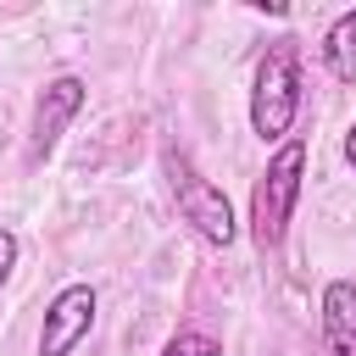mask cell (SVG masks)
Here are the masks:
<instances>
[{
	"label": "cell",
	"instance_id": "1",
	"mask_svg": "<svg viewBox=\"0 0 356 356\" xmlns=\"http://www.w3.org/2000/svg\"><path fill=\"white\" fill-rule=\"evenodd\" d=\"M300 117V44L278 39L267 44V56L256 61V83H250V128L261 145H284L289 128Z\"/></svg>",
	"mask_w": 356,
	"mask_h": 356
},
{
	"label": "cell",
	"instance_id": "5",
	"mask_svg": "<svg viewBox=\"0 0 356 356\" xmlns=\"http://www.w3.org/2000/svg\"><path fill=\"white\" fill-rule=\"evenodd\" d=\"M95 312H100V300H95V289H89V284H67V289H56V300L44 306L39 356H72V350L89 339Z\"/></svg>",
	"mask_w": 356,
	"mask_h": 356
},
{
	"label": "cell",
	"instance_id": "4",
	"mask_svg": "<svg viewBox=\"0 0 356 356\" xmlns=\"http://www.w3.org/2000/svg\"><path fill=\"white\" fill-rule=\"evenodd\" d=\"M83 100H89V83H83L78 72H61V78H50V83L39 89V100H33V128H28V167H44V161H50V150L61 145V134L72 128V117L83 111Z\"/></svg>",
	"mask_w": 356,
	"mask_h": 356
},
{
	"label": "cell",
	"instance_id": "3",
	"mask_svg": "<svg viewBox=\"0 0 356 356\" xmlns=\"http://www.w3.org/2000/svg\"><path fill=\"white\" fill-rule=\"evenodd\" d=\"M161 172H167V189H172V206H178V217L206 239V245H234V234H239V222H234V206H228V195L184 156V150H161Z\"/></svg>",
	"mask_w": 356,
	"mask_h": 356
},
{
	"label": "cell",
	"instance_id": "7",
	"mask_svg": "<svg viewBox=\"0 0 356 356\" xmlns=\"http://www.w3.org/2000/svg\"><path fill=\"white\" fill-rule=\"evenodd\" d=\"M323 61H328V72H334L339 83H356V6L328 22V33H323Z\"/></svg>",
	"mask_w": 356,
	"mask_h": 356
},
{
	"label": "cell",
	"instance_id": "9",
	"mask_svg": "<svg viewBox=\"0 0 356 356\" xmlns=\"http://www.w3.org/2000/svg\"><path fill=\"white\" fill-rule=\"evenodd\" d=\"M17 250H22V245H17V234H11V228H0V284L11 278V267H17Z\"/></svg>",
	"mask_w": 356,
	"mask_h": 356
},
{
	"label": "cell",
	"instance_id": "10",
	"mask_svg": "<svg viewBox=\"0 0 356 356\" xmlns=\"http://www.w3.org/2000/svg\"><path fill=\"white\" fill-rule=\"evenodd\" d=\"M345 161L356 167V122H350V134H345Z\"/></svg>",
	"mask_w": 356,
	"mask_h": 356
},
{
	"label": "cell",
	"instance_id": "2",
	"mask_svg": "<svg viewBox=\"0 0 356 356\" xmlns=\"http://www.w3.org/2000/svg\"><path fill=\"white\" fill-rule=\"evenodd\" d=\"M300 184H306V139H284L267 156V167L250 189V239L261 250H273L284 239V228L295 217V200H300Z\"/></svg>",
	"mask_w": 356,
	"mask_h": 356
},
{
	"label": "cell",
	"instance_id": "6",
	"mask_svg": "<svg viewBox=\"0 0 356 356\" xmlns=\"http://www.w3.org/2000/svg\"><path fill=\"white\" fill-rule=\"evenodd\" d=\"M323 350L328 356H356V284L350 278H334L323 284Z\"/></svg>",
	"mask_w": 356,
	"mask_h": 356
},
{
	"label": "cell",
	"instance_id": "8",
	"mask_svg": "<svg viewBox=\"0 0 356 356\" xmlns=\"http://www.w3.org/2000/svg\"><path fill=\"white\" fill-rule=\"evenodd\" d=\"M161 356H222V345H217L211 334H200V328H178V334L161 345Z\"/></svg>",
	"mask_w": 356,
	"mask_h": 356
}]
</instances>
